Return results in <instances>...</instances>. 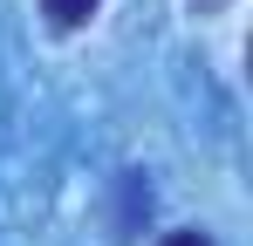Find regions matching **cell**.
Masks as SVG:
<instances>
[{"label": "cell", "instance_id": "3", "mask_svg": "<svg viewBox=\"0 0 253 246\" xmlns=\"http://www.w3.org/2000/svg\"><path fill=\"white\" fill-rule=\"evenodd\" d=\"M199 7H226V0H199Z\"/></svg>", "mask_w": 253, "mask_h": 246}, {"label": "cell", "instance_id": "2", "mask_svg": "<svg viewBox=\"0 0 253 246\" xmlns=\"http://www.w3.org/2000/svg\"><path fill=\"white\" fill-rule=\"evenodd\" d=\"M165 246H212V240H206V233H171Z\"/></svg>", "mask_w": 253, "mask_h": 246}, {"label": "cell", "instance_id": "1", "mask_svg": "<svg viewBox=\"0 0 253 246\" xmlns=\"http://www.w3.org/2000/svg\"><path fill=\"white\" fill-rule=\"evenodd\" d=\"M96 7H103V0H42V14L55 21V28H83Z\"/></svg>", "mask_w": 253, "mask_h": 246}]
</instances>
